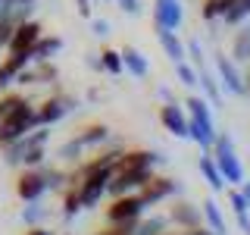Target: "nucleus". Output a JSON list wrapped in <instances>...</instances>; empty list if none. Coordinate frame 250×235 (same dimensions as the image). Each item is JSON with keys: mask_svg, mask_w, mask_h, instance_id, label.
I'll return each mask as SVG.
<instances>
[{"mask_svg": "<svg viewBox=\"0 0 250 235\" xmlns=\"http://www.w3.org/2000/svg\"><path fill=\"white\" fill-rule=\"evenodd\" d=\"M35 125H41V122H38V107L28 104V100H22V104L6 116V119H0V144L6 147L10 141L22 138L25 132L35 129Z\"/></svg>", "mask_w": 250, "mask_h": 235, "instance_id": "obj_2", "label": "nucleus"}, {"mask_svg": "<svg viewBox=\"0 0 250 235\" xmlns=\"http://www.w3.org/2000/svg\"><path fill=\"white\" fill-rule=\"evenodd\" d=\"M25 235H53V232H50V229H44V226H31Z\"/></svg>", "mask_w": 250, "mask_h": 235, "instance_id": "obj_38", "label": "nucleus"}, {"mask_svg": "<svg viewBox=\"0 0 250 235\" xmlns=\"http://www.w3.org/2000/svg\"><path fill=\"white\" fill-rule=\"evenodd\" d=\"M44 191H47V176H44V169L25 166V172L16 179V194H19V198L28 204V201H38Z\"/></svg>", "mask_w": 250, "mask_h": 235, "instance_id": "obj_5", "label": "nucleus"}, {"mask_svg": "<svg viewBox=\"0 0 250 235\" xmlns=\"http://www.w3.org/2000/svg\"><path fill=\"white\" fill-rule=\"evenodd\" d=\"M10 85H16V72L6 66V63H0V94L10 88Z\"/></svg>", "mask_w": 250, "mask_h": 235, "instance_id": "obj_32", "label": "nucleus"}, {"mask_svg": "<svg viewBox=\"0 0 250 235\" xmlns=\"http://www.w3.org/2000/svg\"><path fill=\"white\" fill-rule=\"evenodd\" d=\"M44 213H47V210L41 207V198H38V201H28V207L22 210V223H25V226H38L44 219Z\"/></svg>", "mask_w": 250, "mask_h": 235, "instance_id": "obj_25", "label": "nucleus"}, {"mask_svg": "<svg viewBox=\"0 0 250 235\" xmlns=\"http://www.w3.org/2000/svg\"><path fill=\"white\" fill-rule=\"evenodd\" d=\"M178 191H182V185H178L175 179H166V176H150L138 188V194L144 198L147 207H153V204L166 201V198H172V194H178Z\"/></svg>", "mask_w": 250, "mask_h": 235, "instance_id": "obj_4", "label": "nucleus"}, {"mask_svg": "<svg viewBox=\"0 0 250 235\" xmlns=\"http://www.w3.org/2000/svg\"><path fill=\"white\" fill-rule=\"evenodd\" d=\"M75 100L72 97H62V94H57V97H47L41 107H38V122L41 125H53L60 119H66L69 113H72Z\"/></svg>", "mask_w": 250, "mask_h": 235, "instance_id": "obj_9", "label": "nucleus"}, {"mask_svg": "<svg viewBox=\"0 0 250 235\" xmlns=\"http://www.w3.org/2000/svg\"><path fill=\"white\" fill-rule=\"evenodd\" d=\"M19 163H22V166H41V163H44V144L28 147V151L19 157Z\"/></svg>", "mask_w": 250, "mask_h": 235, "instance_id": "obj_28", "label": "nucleus"}, {"mask_svg": "<svg viewBox=\"0 0 250 235\" xmlns=\"http://www.w3.org/2000/svg\"><path fill=\"white\" fill-rule=\"evenodd\" d=\"M185 107H188V113L197 116V119H213V107H209L207 97H197V94H191V97L185 100Z\"/></svg>", "mask_w": 250, "mask_h": 235, "instance_id": "obj_22", "label": "nucleus"}, {"mask_svg": "<svg viewBox=\"0 0 250 235\" xmlns=\"http://www.w3.org/2000/svg\"><path fill=\"white\" fill-rule=\"evenodd\" d=\"M100 69H106L109 75H122L125 69H122V57H119V50L106 47V50L100 53Z\"/></svg>", "mask_w": 250, "mask_h": 235, "instance_id": "obj_24", "label": "nucleus"}, {"mask_svg": "<svg viewBox=\"0 0 250 235\" xmlns=\"http://www.w3.org/2000/svg\"><path fill=\"white\" fill-rule=\"evenodd\" d=\"M62 50V38H57V35H41L35 41V47L28 50V57H31V63H50V57H57V53Z\"/></svg>", "mask_w": 250, "mask_h": 235, "instance_id": "obj_13", "label": "nucleus"}, {"mask_svg": "<svg viewBox=\"0 0 250 235\" xmlns=\"http://www.w3.org/2000/svg\"><path fill=\"white\" fill-rule=\"evenodd\" d=\"M229 204H231V210H234V216H238V213H247V198H244V194H241V191H229Z\"/></svg>", "mask_w": 250, "mask_h": 235, "instance_id": "obj_31", "label": "nucleus"}, {"mask_svg": "<svg viewBox=\"0 0 250 235\" xmlns=\"http://www.w3.org/2000/svg\"><path fill=\"white\" fill-rule=\"evenodd\" d=\"M231 60L234 63H250V25H241L238 31H234Z\"/></svg>", "mask_w": 250, "mask_h": 235, "instance_id": "obj_19", "label": "nucleus"}, {"mask_svg": "<svg viewBox=\"0 0 250 235\" xmlns=\"http://www.w3.org/2000/svg\"><path fill=\"white\" fill-rule=\"evenodd\" d=\"M216 72H219V82L225 85V91H231V94H247L244 75H241L238 63H234L231 57H225V53H219V57H216Z\"/></svg>", "mask_w": 250, "mask_h": 235, "instance_id": "obj_8", "label": "nucleus"}, {"mask_svg": "<svg viewBox=\"0 0 250 235\" xmlns=\"http://www.w3.org/2000/svg\"><path fill=\"white\" fill-rule=\"evenodd\" d=\"M97 235H113V232H109V229H104V232H97Z\"/></svg>", "mask_w": 250, "mask_h": 235, "instance_id": "obj_40", "label": "nucleus"}, {"mask_svg": "<svg viewBox=\"0 0 250 235\" xmlns=\"http://www.w3.org/2000/svg\"><path fill=\"white\" fill-rule=\"evenodd\" d=\"M75 6H78V13H82V16H91L94 0H75Z\"/></svg>", "mask_w": 250, "mask_h": 235, "instance_id": "obj_35", "label": "nucleus"}, {"mask_svg": "<svg viewBox=\"0 0 250 235\" xmlns=\"http://www.w3.org/2000/svg\"><path fill=\"white\" fill-rule=\"evenodd\" d=\"M169 223H175L178 229H194V226H203L200 223V210L194 207V204H188V201L175 204V207L169 210Z\"/></svg>", "mask_w": 250, "mask_h": 235, "instance_id": "obj_14", "label": "nucleus"}, {"mask_svg": "<svg viewBox=\"0 0 250 235\" xmlns=\"http://www.w3.org/2000/svg\"><path fill=\"white\" fill-rule=\"evenodd\" d=\"M163 235H175V232H163Z\"/></svg>", "mask_w": 250, "mask_h": 235, "instance_id": "obj_41", "label": "nucleus"}, {"mask_svg": "<svg viewBox=\"0 0 250 235\" xmlns=\"http://www.w3.org/2000/svg\"><path fill=\"white\" fill-rule=\"evenodd\" d=\"M106 138H109V129H106V125H88V129H82V132L75 135V144L84 151V147H97V144H104Z\"/></svg>", "mask_w": 250, "mask_h": 235, "instance_id": "obj_18", "label": "nucleus"}, {"mask_svg": "<svg viewBox=\"0 0 250 235\" xmlns=\"http://www.w3.org/2000/svg\"><path fill=\"white\" fill-rule=\"evenodd\" d=\"M185 22L182 0H156L153 3V25H163L169 31H178Z\"/></svg>", "mask_w": 250, "mask_h": 235, "instance_id": "obj_7", "label": "nucleus"}, {"mask_svg": "<svg viewBox=\"0 0 250 235\" xmlns=\"http://www.w3.org/2000/svg\"><path fill=\"white\" fill-rule=\"evenodd\" d=\"M247 235H250V232H247Z\"/></svg>", "mask_w": 250, "mask_h": 235, "instance_id": "obj_42", "label": "nucleus"}, {"mask_svg": "<svg viewBox=\"0 0 250 235\" xmlns=\"http://www.w3.org/2000/svg\"><path fill=\"white\" fill-rule=\"evenodd\" d=\"M13 28H16V22L10 19V16H0V47H6V44H10Z\"/></svg>", "mask_w": 250, "mask_h": 235, "instance_id": "obj_30", "label": "nucleus"}, {"mask_svg": "<svg viewBox=\"0 0 250 235\" xmlns=\"http://www.w3.org/2000/svg\"><path fill=\"white\" fill-rule=\"evenodd\" d=\"M194 72H197V82L203 85V94H207L209 107L222 110V94H219V85H216V78L209 75V69L203 66V60H200V63H194Z\"/></svg>", "mask_w": 250, "mask_h": 235, "instance_id": "obj_15", "label": "nucleus"}, {"mask_svg": "<svg viewBox=\"0 0 250 235\" xmlns=\"http://www.w3.org/2000/svg\"><path fill=\"white\" fill-rule=\"evenodd\" d=\"M247 16H250V0H234L229 10H225L222 19L229 22V25H241V22H244Z\"/></svg>", "mask_w": 250, "mask_h": 235, "instance_id": "obj_23", "label": "nucleus"}, {"mask_svg": "<svg viewBox=\"0 0 250 235\" xmlns=\"http://www.w3.org/2000/svg\"><path fill=\"white\" fill-rule=\"evenodd\" d=\"M241 185H244V188H241V194H244V198H247V207H250V182L244 179V182H241Z\"/></svg>", "mask_w": 250, "mask_h": 235, "instance_id": "obj_39", "label": "nucleus"}, {"mask_svg": "<svg viewBox=\"0 0 250 235\" xmlns=\"http://www.w3.org/2000/svg\"><path fill=\"white\" fill-rule=\"evenodd\" d=\"M160 122L166 125V132H172L175 138H188V116L175 100H169L166 107H160Z\"/></svg>", "mask_w": 250, "mask_h": 235, "instance_id": "obj_10", "label": "nucleus"}, {"mask_svg": "<svg viewBox=\"0 0 250 235\" xmlns=\"http://www.w3.org/2000/svg\"><path fill=\"white\" fill-rule=\"evenodd\" d=\"M169 229V216H160L153 213L150 219H135V226H131V235H163Z\"/></svg>", "mask_w": 250, "mask_h": 235, "instance_id": "obj_17", "label": "nucleus"}, {"mask_svg": "<svg viewBox=\"0 0 250 235\" xmlns=\"http://www.w3.org/2000/svg\"><path fill=\"white\" fill-rule=\"evenodd\" d=\"M216 122L213 119H197V116H188V138L197 141V144L203 147V151H209L216 141Z\"/></svg>", "mask_w": 250, "mask_h": 235, "instance_id": "obj_11", "label": "nucleus"}, {"mask_svg": "<svg viewBox=\"0 0 250 235\" xmlns=\"http://www.w3.org/2000/svg\"><path fill=\"white\" fill-rule=\"evenodd\" d=\"M119 57H122V69H125V72H131L135 78H147V75H150V63H147V57L138 50V47L125 44L122 50H119Z\"/></svg>", "mask_w": 250, "mask_h": 235, "instance_id": "obj_12", "label": "nucleus"}, {"mask_svg": "<svg viewBox=\"0 0 250 235\" xmlns=\"http://www.w3.org/2000/svg\"><path fill=\"white\" fill-rule=\"evenodd\" d=\"M203 219L209 223V229H213L216 235H225V232H229V226H225V216H222V210H219V204H216L213 198L203 201Z\"/></svg>", "mask_w": 250, "mask_h": 235, "instance_id": "obj_20", "label": "nucleus"}, {"mask_svg": "<svg viewBox=\"0 0 250 235\" xmlns=\"http://www.w3.org/2000/svg\"><path fill=\"white\" fill-rule=\"evenodd\" d=\"M91 28H94V35H100V38L109 35V22H106V19H94V22H91Z\"/></svg>", "mask_w": 250, "mask_h": 235, "instance_id": "obj_34", "label": "nucleus"}, {"mask_svg": "<svg viewBox=\"0 0 250 235\" xmlns=\"http://www.w3.org/2000/svg\"><path fill=\"white\" fill-rule=\"evenodd\" d=\"M156 38H160L163 50H166V57H169L172 63H178V60H185V57H188V53H185V44L178 41V35H175V31H169V28L156 25Z\"/></svg>", "mask_w": 250, "mask_h": 235, "instance_id": "obj_16", "label": "nucleus"}, {"mask_svg": "<svg viewBox=\"0 0 250 235\" xmlns=\"http://www.w3.org/2000/svg\"><path fill=\"white\" fill-rule=\"evenodd\" d=\"M238 226H241V232H250V216L247 213H238Z\"/></svg>", "mask_w": 250, "mask_h": 235, "instance_id": "obj_37", "label": "nucleus"}, {"mask_svg": "<svg viewBox=\"0 0 250 235\" xmlns=\"http://www.w3.org/2000/svg\"><path fill=\"white\" fill-rule=\"evenodd\" d=\"M182 235H216V232H213V229L207 232L203 226H194V229H182Z\"/></svg>", "mask_w": 250, "mask_h": 235, "instance_id": "obj_36", "label": "nucleus"}, {"mask_svg": "<svg viewBox=\"0 0 250 235\" xmlns=\"http://www.w3.org/2000/svg\"><path fill=\"white\" fill-rule=\"evenodd\" d=\"M22 100H25L22 94H0V119H6V116L22 104Z\"/></svg>", "mask_w": 250, "mask_h": 235, "instance_id": "obj_29", "label": "nucleus"}, {"mask_svg": "<svg viewBox=\"0 0 250 235\" xmlns=\"http://www.w3.org/2000/svg\"><path fill=\"white\" fill-rule=\"evenodd\" d=\"M209 157H213L219 176L225 179V185H241L244 182V166H241L238 154H234V141L229 135H216L213 147H209Z\"/></svg>", "mask_w": 250, "mask_h": 235, "instance_id": "obj_1", "label": "nucleus"}, {"mask_svg": "<svg viewBox=\"0 0 250 235\" xmlns=\"http://www.w3.org/2000/svg\"><path fill=\"white\" fill-rule=\"evenodd\" d=\"M147 204L141 194H119V198H113V204L106 207V219L109 223H135L138 216H144Z\"/></svg>", "mask_w": 250, "mask_h": 235, "instance_id": "obj_3", "label": "nucleus"}, {"mask_svg": "<svg viewBox=\"0 0 250 235\" xmlns=\"http://www.w3.org/2000/svg\"><path fill=\"white\" fill-rule=\"evenodd\" d=\"M41 35H44V31H41V25H38L35 19H22V22H16L13 38H10V44H6V50H10V53H28Z\"/></svg>", "mask_w": 250, "mask_h": 235, "instance_id": "obj_6", "label": "nucleus"}, {"mask_svg": "<svg viewBox=\"0 0 250 235\" xmlns=\"http://www.w3.org/2000/svg\"><path fill=\"white\" fill-rule=\"evenodd\" d=\"M113 3H119V10L128 13V16H138L141 13V0H113Z\"/></svg>", "mask_w": 250, "mask_h": 235, "instance_id": "obj_33", "label": "nucleus"}, {"mask_svg": "<svg viewBox=\"0 0 250 235\" xmlns=\"http://www.w3.org/2000/svg\"><path fill=\"white\" fill-rule=\"evenodd\" d=\"M175 75H178V82H182V85H188V88L197 85V72H194V66H188L185 60L175 63Z\"/></svg>", "mask_w": 250, "mask_h": 235, "instance_id": "obj_27", "label": "nucleus"}, {"mask_svg": "<svg viewBox=\"0 0 250 235\" xmlns=\"http://www.w3.org/2000/svg\"><path fill=\"white\" fill-rule=\"evenodd\" d=\"M78 210H82L78 191H75V188H69V191H66V198H62V216H66V219H72V216H78Z\"/></svg>", "mask_w": 250, "mask_h": 235, "instance_id": "obj_26", "label": "nucleus"}, {"mask_svg": "<svg viewBox=\"0 0 250 235\" xmlns=\"http://www.w3.org/2000/svg\"><path fill=\"white\" fill-rule=\"evenodd\" d=\"M200 176L207 179V185L213 188V191H225V179L219 176V169H216V163H213V157H209V151L200 157Z\"/></svg>", "mask_w": 250, "mask_h": 235, "instance_id": "obj_21", "label": "nucleus"}]
</instances>
